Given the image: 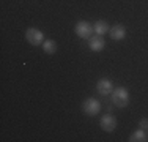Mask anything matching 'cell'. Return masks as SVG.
<instances>
[{"label":"cell","mask_w":148,"mask_h":142,"mask_svg":"<svg viewBox=\"0 0 148 142\" xmlns=\"http://www.w3.org/2000/svg\"><path fill=\"white\" fill-rule=\"evenodd\" d=\"M112 103L117 108H126L129 104V92L125 87L114 88V92H112Z\"/></svg>","instance_id":"1"},{"label":"cell","mask_w":148,"mask_h":142,"mask_svg":"<svg viewBox=\"0 0 148 142\" xmlns=\"http://www.w3.org/2000/svg\"><path fill=\"white\" fill-rule=\"evenodd\" d=\"M93 32H95V28L88 21H79L74 26V33L79 38H84V40H88L91 35H93Z\"/></svg>","instance_id":"2"},{"label":"cell","mask_w":148,"mask_h":142,"mask_svg":"<svg viewBox=\"0 0 148 142\" xmlns=\"http://www.w3.org/2000/svg\"><path fill=\"white\" fill-rule=\"evenodd\" d=\"M82 111H84V114H87V115H90V117L98 115L101 111V103L98 101L96 98H87V99H84V103H82Z\"/></svg>","instance_id":"3"},{"label":"cell","mask_w":148,"mask_h":142,"mask_svg":"<svg viewBox=\"0 0 148 142\" xmlns=\"http://www.w3.org/2000/svg\"><path fill=\"white\" fill-rule=\"evenodd\" d=\"M25 38H27V41H29L32 46H40V44L44 43V33L40 30V28H36V27L27 28Z\"/></svg>","instance_id":"4"},{"label":"cell","mask_w":148,"mask_h":142,"mask_svg":"<svg viewBox=\"0 0 148 142\" xmlns=\"http://www.w3.org/2000/svg\"><path fill=\"white\" fill-rule=\"evenodd\" d=\"M99 126L103 131H106V133H112V131H115V128H117V119H115L114 115H110V114L103 115L99 119Z\"/></svg>","instance_id":"5"},{"label":"cell","mask_w":148,"mask_h":142,"mask_svg":"<svg viewBox=\"0 0 148 142\" xmlns=\"http://www.w3.org/2000/svg\"><path fill=\"white\" fill-rule=\"evenodd\" d=\"M96 90H98V93L103 95V97L112 95V92H114V82H112L110 79H107V77H103V79H99L96 82Z\"/></svg>","instance_id":"6"},{"label":"cell","mask_w":148,"mask_h":142,"mask_svg":"<svg viewBox=\"0 0 148 142\" xmlns=\"http://www.w3.org/2000/svg\"><path fill=\"white\" fill-rule=\"evenodd\" d=\"M88 48H90V51H93V52H101L106 48L104 38L99 37V35H95V37L91 35L88 38Z\"/></svg>","instance_id":"7"},{"label":"cell","mask_w":148,"mask_h":142,"mask_svg":"<svg viewBox=\"0 0 148 142\" xmlns=\"http://www.w3.org/2000/svg\"><path fill=\"white\" fill-rule=\"evenodd\" d=\"M109 33H110L112 40L121 41V40H125V38H126V28H125V26H121V24H115L114 27H110Z\"/></svg>","instance_id":"8"},{"label":"cell","mask_w":148,"mask_h":142,"mask_svg":"<svg viewBox=\"0 0 148 142\" xmlns=\"http://www.w3.org/2000/svg\"><path fill=\"white\" fill-rule=\"evenodd\" d=\"M93 28H95V33L99 35V37H103V35L109 33V30H110V26H109L107 21L99 19V21H96V22L93 24Z\"/></svg>","instance_id":"9"},{"label":"cell","mask_w":148,"mask_h":142,"mask_svg":"<svg viewBox=\"0 0 148 142\" xmlns=\"http://www.w3.org/2000/svg\"><path fill=\"white\" fill-rule=\"evenodd\" d=\"M148 141V136H147V133H145V130H137V131H134V133L129 136V142H145Z\"/></svg>","instance_id":"10"},{"label":"cell","mask_w":148,"mask_h":142,"mask_svg":"<svg viewBox=\"0 0 148 142\" xmlns=\"http://www.w3.org/2000/svg\"><path fill=\"white\" fill-rule=\"evenodd\" d=\"M57 48H58V44H57V41H54V40H44V43H43V49L47 55L55 54V52H57Z\"/></svg>","instance_id":"11"},{"label":"cell","mask_w":148,"mask_h":142,"mask_svg":"<svg viewBox=\"0 0 148 142\" xmlns=\"http://www.w3.org/2000/svg\"><path fill=\"white\" fill-rule=\"evenodd\" d=\"M139 126L142 128V130H148V119H140Z\"/></svg>","instance_id":"12"}]
</instances>
